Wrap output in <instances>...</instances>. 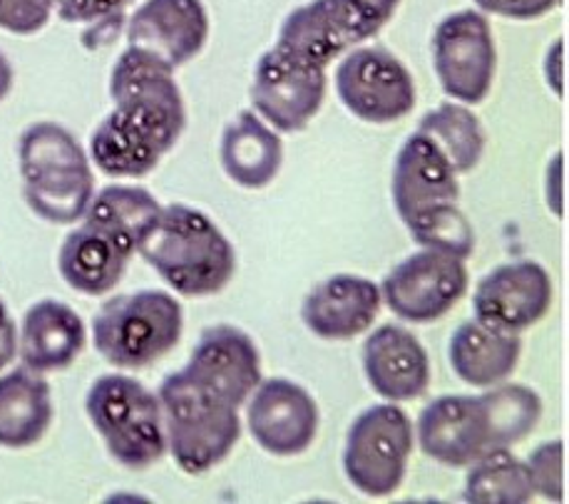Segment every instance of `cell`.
<instances>
[{"instance_id": "1", "label": "cell", "mask_w": 569, "mask_h": 504, "mask_svg": "<svg viewBox=\"0 0 569 504\" xmlns=\"http://www.w3.org/2000/svg\"><path fill=\"white\" fill-rule=\"evenodd\" d=\"M114 108L90 138V162L112 180H142L157 170L187 130L184 94L174 70L124 48L110 72Z\"/></svg>"}, {"instance_id": "2", "label": "cell", "mask_w": 569, "mask_h": 504, "mask_svg": "<svg viewBox=\"0 0 569 504\" xmlns=\"http://www.w3.org/2000/svg\"><path fill=\"white\" fill-rule=\"evenodd\" d=\"M137 254L187 299L224 291L237 271V251L229 236L212 216L182 202L162 206Z\"/></svg>"}, {"instance_id": "3", "label": "cell", "mask_w": 569, "mask_h": 504, "mask_svg": "<svg viewBox=\"0 0 569 504\" xmlns=\"http://www.w3.org/2000/svg\"><path fill=\"white\" fill-rule=\"evenodd\" d=\"M182 331V303L160 289L112 296L92 319L94 351L120 371H142L162 361Z\"/></svg>"}, {"instance_id": "4", "label": "cell", "mask_w": 569, "mask_h": 504, "mask_svg": "<svg viewBox=\"0 0 569 504\" xmlns=\"http://www.w3.org/2000/svg\"><path fill=\"white\" fill-rule=\"evenodd\" d=\"M164 420L167 453L187 475L221 465L241 437L239 407L219 401L177 371L157 391Z\"/></svg>"}, {"instance_id": "5", "label": "cell", "mask_w": 569, "mask_h": 504, "mask_svg": "<svg viewBox=\"0 0 569 504\" xmlns=\"http://www.w3.org/2000/svg\"><path fill=\"white\" fill-rule=\"evenodd\" d=\"M86 413L122 467L147 470L167 455L160 397L137 377L100 375L86 395Z\"/></svg>"}, {"instance_id": "6", "label": "cell", "mask_w": 569, "mask_h": 504, "mask_svg": "<svg viewBox=\"0 0 569 504\" xmlns=\"http://www.w3.org/2000/svg\"><path fill=\"white\" fill-rule=\"evenodd\" d=\"M416 433L398 403H378L358 415L343 445V472L366 497H391L400 490Z\"/></svg>"}, {"instance_id": "7", "label": "cell", "mask_w": 569, "mask_h": 504, "mask_svg": "<svg viewBox=\"0 0 569 504\" xmlns=\"http://www.w3.org/2000/svg\"><path fill=\"white\" fill-rule=\"evenodd\" d=\"M336 92L356 120L393 124L416 108V80L406 62L378 46H356L336 65Z\"/></svg>"}, {"instance_id": "8", "label": "cell", "mask_w": 569, "mask_h": 504, "mask_svg": "<svg viewBox=\"0 0 569 504\" xmlns=\"http://www.w3.org/2000/svg\"><path fill=\"white\" fill-rule=\"evenodd\" d=\"M433 65L440 90L450 100L480 104L492 90L498 48L490 20L478 8L456 10L433 30Z\"/></svg>"}, {"instance_id": "9", "label": "cell", "mask_w": 569, "mask_h": 504, "mask_svg": "<svg viewBox=\"0 0 569 504\" xmlns=\"http://www.w3.org/2000/svg\"><path fill=\"white\" fill-rule=\"evenodd\" d=\"M468 283L466 259L438 249H420L383 279L381 299L396 319L426 325L446 319L468 293Z\"/></svg>"}, {"instance_id": "10", "label": "cell", "mask_w": 569, "mask_h": 504, "mask_svg": "<svg viewBox=\"0 0 569 504\" xmlns=\"http://www.w3.org/2000/svg\"><path fill=\"white\" fill-rule=\"evenodd\" d=\"M326 68L269 48L257 60L251 82V104L263 122L283 134L309 128L326 100Z\"/></svg>"}, {"instance_id": "11", "label": "cell", "mask_w": 569, "mask_h": 504, "mask_svg": "<svg viewBox=\"0 0 569 504\" xmlns=\"http://www.w3.org/2000/svg\"><path fill=\"white\" fill-rule=\"evenodd\" d=\"M244 405L249 435L273 457L303 455L319 435V405L289 377H261Z\"/></svg>"}, {"instance_id": "12", "label": "cell", "mask_w": 569, "mask_h": 504, "mask_svg": "<svg viewBox=\"0 0 569 504\" xmlns=\"http://www.w3.org/2000/svg\"><path fill=\"white\" fill-rule=\"evenodd\" d=\"M552 293V279L540 261H508L480 279L472 293V319L505 333H522L550 313Z\"/></svg>"}, {"instance_id": "13", "label": "cell", "mask_w": 569, "mask_h": 504, "mask_svg": "<svg viewBox=\"0 0 569 504\" xmlns=\"http://www.w3.org/2000/svg\"><path fill=\"white\" fill-rule=\"evenodd\" d=\"M393 204L406 229L458 204L460 182L438 147L418 130L400 147L393 164Z\"/></svg>"}, {"instance_id": "14", "label": "cell", "mask_w": 569, "mask_h": 504, "mask_svg": "<svg viewBox=\"0 0 569 504\" xmlns=\"http://www.w3.org/2000/svg\"><path fill=\"white\" fill-rule=\"evenodd\" d=\"M416 437L423 455L446 467H468L495 453L482 395H440L418 415Z\"/></svg>"}, {"instance_id": "15", "label": "cell", "mask_w": 569, "mask_h": 504, "mask_svg": "<svg viewBox=\"0 0 569 504\" xmlns=\"http://www.w3.org/2000/svg\"><path fill=\"white\" fill-rule=\"evenodd\" d=\"M209 30L202 0H144L128 20V48L179 70L204 50Z\"/></svg>"}, {"instance_id": "16", "label": "cell", "mask_w": 569, "mask_h": 504, "mask_svg": "<svg viewBox=\"0 0 569 504\" xmlns=\"http://www.w3.org/2000/svg\"><path fill=\"white\" fill-rule=\"evenodd\" d=\"M182 373L219 401L241 407L261 381V355L249 333L221 323L199 335Z\"/></svg>"}, {"instance_id": "17", "label": "cell", "mask_w": 569, "mask_h": 504, "mask_svg": "<svg viewBox=\"0 0 569 504\" xmlns=\"http://www.w3.org/2000/svg\"><path fill=\"white\" fill-rule=\"evenodd\" d=\"M373 33L351 0H309L281 20L277 48L289 56L329 68L351 48L363 46Z\"/></svg>"}, {"instance_id": "18", "label": "cell", "mask_w": 569, "mask_h": 504, "mask_svg": "<svg viewBox=\"0 0 569 504\" xmlns=\"http://www.w3.org/2000/svg\"><path fill=\"white\" fill-rule=\"evenodd\" d=\"M383 299L376 281L356 274L323 279L301 303V321L321 341H351L363 335L381 313Z\"/></svg>"}, {"instance_id": "19", "label": "cell", "mask_w": 569, "mask_h": 504, "mask_svg": "<svg viewBox=\"0 0 569 504\" xmlns=\"http://www.w3.org/2000/svg\"><path fill=\"white\" fill-rule=\"evenodd\" d=\"M368 385L388 403H408L426 395L430 359L416 333L398 323H386L368 335L361 351Z\"/></svg>"}, {"instance_id": "20", "label": "cell", "mask_w": 569, "mask_h": 504, "mask_svg": "<svg viewBox=\"0 0 569 504\" xmlns=\"http://www.w3.org/2000/svg\"><path fill=\"white\" fill-rule=\"evenodd\" d=\"M88 329L80 313L58 299H40L26 311L18 331V353L40 375L60 373L80 359Z\"/></svg>"}, {"instance_id": "21", "label": "cell", "mask_w": 569, "mask_h": 504, "mask_svg": "<svg viewBox=\"0 0 569 504\" xmlns=\"http://www.w3.org/2000/svg\"><path fill=\"white\" fill-rule=\"evenodd\" d=\"M134 249L122 244L108 231L82 222L62 239L58 269L62 281L82 296H104L124 279Z\"/></svg>"}, {"instance_id": "22", "label": "cell", "mask_w": 569, "mask_h": 504, "mask_svg": "<svg viewBox=\"0 0 569 504\" xmlns=\"http://www.w3.org/2000/svg\"><path fill=\"white\" fill-rule=\"evenodd\" d=\"M221 170L241 189H263L277 180L283 164V142L279 132L257 112L241 110L219 142Z\"/></svg>"}, {"instance_id": "23", "label": "cell", "mask_w": 569, "mask_h": 504, "mask_svg": "<svg viewBox=\"0 0 569 504\" xmlns=\"http://www.w3.org/2000/svg\"><path fill=\"white\" fill-rule=\"evenodd\" d=\"M522 355L520 333H505L478 319L462 321L450 335L448 359L462 383L492 387L508 381Z\"/></svg>"}, {"instance_id": "24", "label": "cell", "mask_w": 569, "mask_h": 504, "mask_svg": "<svg viewBox=\"0 0 569 504\" xmlns=\"http://www.w3.org/2000/svg\"><path fill=\"white\" fill-rule=\"evenodd\" d=\"M52 393L48 381L30 367L0 375V447L38 445L52 425Z\"/></svg>"}, {"instance_id": "25", "label": "cell", "mask_w": 569, "mask_h": 504, "mask_svg": "<svg viewBox=\"0 0 569 504\" xmlns=\"http://www.w3.org/2000/svg\"><path fill=\"white\" fill-rule=\"evenodd\" d=\"M23 182H56L92 172L86 147L58 122H36L18 140Z\"/></svg>"}, {"instance_id": "26", "label": "cell", "mask_w": 569, "mask_h": 504, "mask_svg": "<svg viewBox=\"0 0 569 504\" xmlns=\"http://www.w3.org/2000/svg\"><path fill=\"white\" fill-rule=\"evenodd\" d=\"M160 212L162 204L147 189L110 184L92 194L82 222L108 231L114 239H120L122 244L134 249L137 254V249H140L144 236L150 234Z\"/></svg>"}, {"instance_id": "27", "label": "cell", "mask_w": 569, "mask_h": 504, "mask_svg": "<svg viewBox=\"0 0 569 504\" xmlns=\"http://www.w3.org/2000/svg\"><path fill=\"white\" fill-rule=\"evenodd\" d=\"M418 132L433 142L446 154L452 170L458 174H468L480 164L488 134L482 122L468 104L462 102H442L436 110L426 112L418 122Z\"/></svg>"}, {"instance_id": "28", "label": "cell", "mask_w": 569, "mask_h": 504, "mask_svg": "<svg viewBox=\"0 0 569 504\" xmlns=\"http://www.w3.org/2000/svg\"><path fill=\"white\" fill-rule=\"evenodd\" d=\"M462 497L472 504H522L535 497L527 465L510 450H495L468 465Z\"/></svg>"}, {"instance_id": "29", "label": "cell", "mask_w": 569, "mask_h": 504, "mask_svg": "<svg viewBox=\"0 0 569 504\" xmlns=\"http://www.w3.org/2000/svg\"><path fill=\"white\" fill-rule=\"evenodd\" d=\"M482 403L488 411L495 450H512L522 443L542 417V397L532 387L518 383L488 387V393H482Z\"/></svg>"}, {"instance_id": "30", "label": "cell", "mask_w": 569, "mask_h": 504, "mask_svg": "<svg viewBox=\"0 0 569 504\" xmlns=\"http://www.w3.org/2000/svg\"><path fill=\"white\" fill-rule=\"evenodd\" d=\"M94 194V174H76L58 182H23V196L38 219L48 224H78Z\"/></svg>"}, {"instance_id": "31", "label": "cell", "mask_w": 569, "mask_h": 504, "mask_svg": "<svg viewBox=\"0 0 569 504\" xmlns=\"http://www.w3.org/2000/svg\"><path fill=\"white\" fill-rule=\"evenodd\" d=\"M408 234L413 236L418 246L448 251V254L466 261L472 256V251H476V229H472L470 219L462 214V209L458 204L442 209V212L426 219V222L408 229Z\"/></svg>"}, {"instance_id": "32", "label": "cell", "mask_w": 569, "mask_h": 504, "mask_svg": "<svg viewBox=\"0 0 569 504\" xmlns=\"http://www.w3.org/2000/svg\"><path fill=\"white\" fill-rule=\"evenodd\" d=\"M527 475H530L535 495L550 502H562L565 497V445L562 440L537 445L527 457Z\"/></svg>"}, {"instance_id": "33", "label": "cell", "mask_w": 569, "mask_h": 504, "mask_svg": "<svg viewBox=\"0 0 569 504\" xmlns=\"http://www.w3.org/2000/svg\"><path fill=\"white\" fill-rule=\"evenodd\" d=\"M56 0H0V30L13 36H36L50 23Z\"/></svg>"}, {"instance_id": "34", "label": "cell", "mask_w": 569, "mask_h": 504, "mask_svg": "<svg viewBox=\"0 0 569 504\" xmlns=\"http://www.w3.org/2000/svg\"><path fill=\"white\" fill-rule=\"evenodd\" d=\"M132 3L134 0H56V13L62 23L100 26L122 20Z\"/></svg>"}, {"instance_id": "35", "label": "cell", "mask_w": 569, "mask_h": 504, "mask_svg": "<svg viewBox=\"0 0 569 504\" xmlns=\"http://www.w3.org/2000/svg\"><path fill=\"white\" fill-rule=\"evenodd\" d=\"M485 16L510 20H537L560 6V0H472Z\"/></svg>"}, {"instance_id": "36", "label": "cell", "mask_w": 569, "mask_h": 504, "mask_svg": "<svg viewBox=\"0 0 569 504\" xmlns=\"http://www.w3.org/2000/svg\"><path fill=\"white\" fill-rule=\"evenodd\" d=\"M351 3L356 6L358 16L363 18V23L376 38L388 23H391L400 0H351Z\"/></svg>"}, {"instance_id": "37", "label": "cell", "mask_w": 569, "mask_h": 504, "mask_svg": "<svg viewBox=\"0 0 569 504\" xmlns=\"http://www.w3.org/2000/svg\"><path fill=\"white\" fill-rule=\"evenodd\" d=\"M18 355V325L10 316V311L0 301V371L16 361Z\"/></svg>"}, {"instance_id": "38", "label": "cell", "mask_w": 569, "mask_h": 504, "mask_svg": "<svg viewBox=\"0 0 569 504\" xmlns=\"http://www.w3.org/2000/svg\"><path fill=\"white\" fill-rule=\"evenodd\" d=\"M13 82H16V72L13 65H10V60L3 50H0V102H3L10 90H13Z\"/></svg>"}]
</instances>
